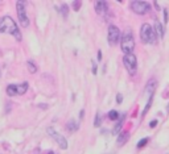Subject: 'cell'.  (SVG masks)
Masks as SVG:
<instances>
[{
	"instance_id": "obj_1",
	"label": "cell",
	"mask_w": 169,
	"mask_h": 154,
	"mask_svg": "<svg viewBox=\"0 0 169 154\" xmlns=\"http://www.w3.org/2000/svg\"><path fill=\"white\" fill-rule=\"evenodd\" d=\"M0 33H7V34L13 36L17 41H21L20 29H18L17 24L11 16L0 17Z\"/></svg>"
},
{
	"instance_id": "obj_2",
	"label": "cell",
	"mask_w": 169,
	"mask_h": 154,
	"mask_svg": "<svg viewBox=\"0 0 169 154\" xmlns=\"http://www.w3.org/2000/svg\"><path fill=\"white\" fill-rule=\"evenodd\" d=\"M120 48H121V51L124 53V56H127V54H132V51H133L135 38H133V34H132V30L129 29V28L124 30V33L121 34Z\"/></svg>"
},
{
	"instance_id": "obj_3",
	"label": "cell",
	"mask_w": 169,
	"mask_h": 154,
	"mask_svg": "<svg viewBox=\"0 0 169 154\" xmlns=\"http://www.w3.org/2000/svg\"><path fill=\"white\" fill-rule=\"evenodd\" d=\"M140 38L144 44H156L157 42V36L155 33V29L151 24L145 23L141 25V30H140Z\"/></svg>"
},
{
	"instance_id": "obj_4",
	"label": "cell",
	"mask_w": 169,
	"mask_h": 154,
	"mask_svg": "<svg viewBox=\"0 0 169 154\" xmlns=\"http://www.w3.org/2000/svg\"><path fill=\"white\" fill-rule=\"evenodd\" d=\"M123 63L126 66L127 71L129 72V75H135L137 70V59H136V56L133 53L132 54H127V56L123 57Z\"/></svg>"
},
{
	"instance_id": "obj_5",
	"label": "cell",
	"mask_w": 169,
	"mask_h": 154,
	"mask_svg": "<svg viewBox=\"0 0 169 154\" xmlns=\"http://www.w3.org/2000/svg\"><path fill=\"white\" fill-rule=\"evenodd\" d=\"M46 132H48V134H49L50 137H53V140L58 143V146H60L61 149H63V150H66V149H67V141H66V138L63 137L62 134H60V133H58L57 130L53 129L52 127L48 128Z\"/></svg>"
},
{
	"instance_id": "obj_6",
	"label": "cell",
	"mask_w": 169,
	"mask_h": 154,
	"mask_svg": "<svg viewBox=\"0 0 169 154\" xmlns=\"http://www.w3.org/2000/svg\"><path fill=\"white\" fill-rule=\"evenodd\" d=\"M16 11H17V17L20 24L24 28H26L29 25V19L26 16L25 12V7H24V1H16Z\"/></svg>"
},
{
	"instance_id": "obj_7",
	"label": "cell",
	"mask_w": 169,
	"mask_h": 154,
	"mask_svg": "<svg viewBox=\"0 0 169 154\" xmlns=\"http://www.w3.org/2000/svg\"><path fill=\"white\" fill-rule=\"evenodd\" d=\"M120 37H121V33H120V30H119V28L116 27V25L111 24L110 27H108V34H107L108 44H110L111 46L116 45L118 41L120 40Z\"/></svg>"
},
{
	"instance_id": "obj_8",
	"label": "cell",
	"mask_w": 169,
	"mask_h": 154,
	"mask_svg": "<svg viewBox=\"0 0 169 154\" xmlns=\"http://www.w3.org/2000/svg\"><path fill=\"white\" fill-rule=\"evenodd\" d=\"M151 8V4L147 3V1H143V0H139V1H132L131 3V9L137 15H145Z\"/></svg>"
},
{
	"instance_id": "obj_9",
	"label": "cell",
	"mask_w": 169,
	"mask_h": 154,
	"mask_svg": "<svg viewBox=\"0 0 169 154\" xmlns=\"http://www.w3.org/2000/svg\"><path fill=\"white\" fill-rule=\"evenodd\" d=\"M108 11V4L107 1H103V0H99V1H95V12L100 16L106 15Z\"/></svg>"
},
{
	"instance_id": "obj_10",
	"label": "cell",
	"mask_w": 169,
	"mask_h": 154,
	"mask_svg": "<svg viewBox=\"0 0 169 154\" xmlns=\"http://www.w3.org/2000/svg\"><path fill=\"white\" fill-rule=\"evenodd\" d=\"M156 87H157V80H156L155 78H152L151 80H148L147 87H145V94L148 95L149 99H152L153 94H155V91H156Z\"/></svg>"
},
{
	"instance_id": "obj_11",
	"label": "cell",
	"mask_w": 169,
	"mask_h": 154,
	"mask_svg": "<svg viewBox=\"0 0 169 154\" xmlns=\"http://www.w3.org/2000/svg\"><path fill=\"white\" fill-rule=\"evenodd\" d=\"M153 29H155V33L158 38H164V27L160 21L155 23V28H153Z\"/></svg>"
},
{
	"instance_id": "obj_12",
	"label": "cell",
	"mask_w": 169,
	"mask_h": 154,
	"mask_svg": "<svg viewBox=\"0 0 169 154\" xmlns=\"http://www.w3.org/2000/svg\"><path fill=\"white\" fill-rule=\"evenodd\" d=\"M124 117H126V115H121V116L119 117L118 122H116L115 128H114V130H112V133H114V134H119V133H120L121 127H123V122H124Z\"/></svg>"
},
{
	"instance_id": "obj_13",
	"label": "cell",
	"mask_w": 169,
	"mask_h": 154,
	"mask_svg": "<svg viewBox=\"0 0 169 154\" xmlns=\"http://www.w3.org/2000/svg\"><path fill=\"white\" fill-rule=\"evenodd\" d=\"M128 138H129V134L127 132H121V133H119V136H118V145L119 146H121V145H124V143L128 141Z\"/></svg>"
},
{
	"instance_id": "obj_14",
	"label": "cell",
	"mask_w": 169,
	"mask_h": 154,
	"mask_svg": "<svg viewBox=\"0 0 169 154\" xmlns=\"http://www.w3.org/2000/svg\"><path fill=\"white\" fill-rule=\"evenodd\" d=\"M7 95L8 96H16L17 95V84H9L7 87Z\"/></svg>"
},
{
	"instance_id": "obj_15",
	"label": "cell",
	"mask_w": 169,
	"mask_h": 154,
	"mask_svg": "<svg viewBox=\"0 0 169 154\" xmlns=\"http://www.w3.org/2000/svg\"><path fill=\"white\" fill-rule=\"evenodd\" d=\"M28 83L24 82L21 83V84H17V95H24V94L28 91Z\"/></svg>"
},
{
	"instance_id": "obj_16",
	"label": "cell",
	"mask_w": 169,
	"mask_h": 154,
	"mask_svg": "<svg viewBox=\"0 0 169 154\" xmlns=\"http://www.w3.org/2000/svg\"><path fill=\"white\" fill-rule=\"evenodd\" d=\"M66 128H67L69 132H75V130H78L79 125H78V122H75L74 120H70V121L67 122V125H66Z\"/></svg>"
},
{
	"instance_id": "obj_17",
	"label": "cell",
	"mask_w": 169,
	"mask_h": 154,
	"mask_svg": "<svg viewBox=\"0 0 169 154\" xmlns=\"http://www.w3.org/2000/svg\"><path fill=\"white\" fill-rule=\"evenodd\" d=\"M26 67H28V70H29V72H31V74L37 72V66L34 65L33 61H28V62H26Z\"/></svg>"
},
{
	"instance_id": "obj_18",
	"label": "cell",
	"mask_w": 169,
	"mask_h": 154,
	"mask_svg": "<svg viewBox=\"0 0 169 154\" xmlns=\"http://www.w3.org/2000/svg\"><path fill=\"white\" fill-rule=\"evenodd\" d=\"M119 113L115 111V109H112V111L108 112V119L111 120V121H116V120H119Z\"/></svg>"
},
{
	"instance_id": "obj_19",
	"label": "cell",
	"mask_w": 169,
	"mask_h": 154,
	"mask_svg": "<svg viewBox=\"0 0 169 154\" xmlns=\"http://www.w3.org/2000/svg\"><path fill=\"white\" fill-rule=\"evenodd\" d=\"M148 141H149V138H147V137H145V138H141V140L137 142V149H143V148H144V146L148 143Z\"/></svg>"
},
{
	"instance_id": "obj_20",
	"label": "cell",
	"mask_w": 169,
	"mask_h": 154,
	"mask_svg": "<svg viewBox=\"0 0 169 154\" xmlns=\"http://www.w3.org/2000/svg\"><path fill=\"white\" fill-rule=\"evenodd\" d=\"M67 12H69L67 6H66V4H62V6H61V13H62V16L67 17Z\"/></svg>"
},
{
	"instance_id": "obj_21",
	"label": "cell",
	"mask_w": 169,
	"mask_h": 154,
	"mask_svg": "<svg viewBox=\"0 0 169 154\" xmlns=\"http://www.w3.org/2000/svg\"><path fill=\"white\" fill-rule=\"evenodd\" d=\"M81 6H82V1H79V0H77V1H73V9H74V11H79Z\"/></svg>"
},
{
	"instance_id": "obj_22",
	"label": "cell",
	"mask_w": 169,
	"mask_h": 154,
	"mask_svg": "<svg viewBox=\"0 0 169 154\" xmlns=\"http://www.w3.org/2000/svg\"><path fill=\"white\" fill-rule=\"evenodd\" d=\"M94 125H95V127H99V125H100V116H99V113L97 115V119H95V121H94Z\"/></svg>"
},
{
	"instance_id": "obj_23",
	"label": "cell",
	"mask_w": 169,
	"mask_h": 154,
	"mask_svg": "<svg viewBox=\"0 0 169 154\" xmlns=\"http://www.w3.org/2000/svg\"><path fill=\"white\" fill-rule=\"evenodd\" d=\"M116 101H118V104H120L121 101H123V95H121V94H118V95H116Z\"/></svg>"
},
{
	"instance_id": "obj_24",
	"label": "cell",
	"mask_w": 169,
	"mask_h": 154,
	"mask_svg": "<svg viewBox=\"0 0 169 154\" xmlns=\"http://www.w3.org/2000/svg\"><path fill=\"white\" fill-rule=\"evenodd\" d=\"M164 21L168 23V11L166 9H164Z\"/></svg>"
},
{
	"instance_id": "obj_25",
	"label": "cell",
	"mask_w": 169,
	"mask_h": 154,
	"mask_svg": "<svg viewBox=\"0 0 169 154\" xmlns=\"http://www.w3.org/2000/svg\"><path fill=\"white\" fill-rule=\"evenodd\" d=\"M92 74H97V63L92 61Z\"/></svg>"
},
{
	"instance_id": "obj_26",
	"label": "cell",
	"mask_w": 169,
	"mask_h": 154,
	"mask_svg": "<svg viewBox=\"0 0 169 154\" xmlns=\"http://www.w3.org/2000/svg\"><path fill=\"white\" fill-rule=\"evenodd\" d=\"M156 124H157V120H153V121L149 124V127H151V128H155V127H156Z\"/></svg>"
},
{
	"instance_id": "obj_27",
	"label": "cell",
	"mask_w": 169,
	"mask_h": 154,
	"mask_svg": "<svg viewBox=\"0 0 169 154\" xmlns=\"http://www.w3.org/2000/svg\"><path fill=\"white\" fill-rule=\"evenodd\" d=\"M98 59H99V61L102 59V51L100 50H98Z\"/></svg>"
},
{
	"instance_id": "obj_28",
	"label": "cell",
	"mask_w": 169,
	"mask_h": 154,
	"mask_svg": "<svg viewBox=\"0 0 169 154\" xmlns=\"http://www.w3.org/2000/svg\"><path fill=\"white\" fill-rule=\"evenodd\" d=\"M153 3H155V7H156V9H160V6H158V4H157V1H153Z\"/></svg>"
},
{
	"instance_id": "obj_29",
	"label": "cell",
	"mask_w": 169,
	"mask_h": 154,
	"mask_svg": "<svg viewBox=\"0 0 169 154\" xmlns=\"http://www.w3.org/2000/svg\"><path fill=\"white\" fill-rule=\"evenodd\" d=\"M38 107H41V108H44V109H45V108H46V107H48V105H46V104H40V105H38Z\"/></svg>"
},
{
	"instance_id": "obj_30",
	"label": "cell",
	"mask_w": 169,
	"mask_h": 154,
	"mask_svg": "<svg viewBox=\"0 0 169 154\" xmlns=\"http://www.w3.org/2000/svg\"><path fill=\"white\" fill-rule=\"evenodd\" d=\"M0 75H1V72H0Z\"/></svg>"
},
{
	"instance_id": "obj_31",
	"label": "cell",
	"mask_w": 169,
	"mask_h": 154,
	"mask_svg": "<svg viewBox=\"0 0 169 154\" xmlns=\"http://www.w3.org/2000/svg\"><path fill=\"white\" fill-rule=\"evenodd\" d=\"M166 154H169V153H166Z\"/></svg>"
}]
</instances>
